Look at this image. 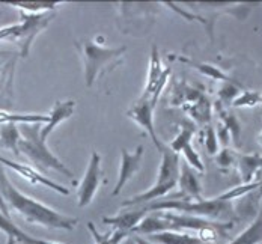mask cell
<instances>
[{
    "mask_svg": "<svg viewBox=\"0 0 262 244\" xmlns=\"http://www.w3.org/2000/svg\"><path fill=\"white\" fill-rule=\"evenodd\" d=\"M0 193L9 211L11 210L17 211L27 223L39 225L49 229H63V231H73L79 223L76 217L62 214L47 207L46 204L35 201L26 196L25 193H21L8 180L2 166H0Z\"/></svg>",
    "mask_w": 262,
    "mask_h": 244,
    "instance_id": "1",
    "label": "cell"
},
{
    "mask_svg": "<svg viewBox=\"0 0 262 244\" xmlns=\"http://www.w3.org/2000/svg\"><path fill=\"white\" fill-rule=\"evenodd\" d=\"M74 44L83 60L86 87H92L100 77L112 73L124 63L127 47H105L92 39H83Z\"/></svg>",
    "mask_w": 262,
    "mask_h": 244,
    "instance_id": "2",
    "label": "cell"
},
{
    "mask_svg": "<svg viewBox=\"0 0 262 244\" xmlns=\"http://www.w3.org/2000/svg\"><path fill=\"white\" fill-rule=\"evenodd\" d=\"M18 130L21 136L18 142V152L26 157L32 167H38L41 170H56L67 178L74 180L73 170L60 162L49 149L47 142L41 139V124H18Z\"/></svg>",
    "mask_w": 262,
    "mask_h": 244,
    "instance_id": "3",
    "label": "cell"
},
{
    "mask_svg": "<svg viewBox=\"0 0 262 244\" xmlns=\"http://www.w3.org/2000/svg\"><path fill=\"white\" fill-rule=\"evenodd\" d=\"M161 152V162L158 167L157 180L152 184L151 189H148L143 193H139L133 197H128L122 202V207H134V205H146L157 199L164 197L169 191L178 186L180 178V156L170 151L167 145L163 146Z\"/></svg>",
    "mask_w": 262,
    "mask_h": 244,
    "instance_id": "4",
    "label": "cell"
},
{
    "mask_svg": "<svg viewBox=\"0 0 262 244\" xmlns=\"http://www.w3.org/2000/svg\"><path fill=\"white\" fill-rule=\"evenodd\" d=\"M169 104L172 107H181L199 125L205 127L211 124L212 103L208 95L187 81H172Z\"/></svg>",
    "mask_w": 262,
    "mask_h": 244,
    "instance_id": "5",
    "label": "cell"
},
{
    "mask_svg": "<svg viewBox=\"0 0 262 244\" xmlns=\"http://www.w3.org/2000/svg\"><path fill=\"white\" fill-rule=\"evenodd\" d=\"M21 21L18 25L2 27L0 29V42H11L17 44L20 49V56L27 57L30 54L32 44L35 38L46 30L54 18L52 12L44 14H25L20 12Z\"/></svg>",
    "mask_w": 262,
    "mask_h": 244,
    "instance_id": "6",
    "label": "cell"
},
{
    "mask_svg": "<svg viewBox=\"0 0 262 244\" xmlns=\"http://www.w3.org/2000/svg\"><path fill=\"white\" fill-rule=\"evenodd\" d=\"M172 71L167 65H164L157 46L154 44L151 49V56H149V68H148V77L145 87L140 94V98H145L151 101L154 106H157L160 95L166 89L167 83L170 81Z\"/></svg>",
    "mask_w": 262,
    "mask_h": 244,
    "instance_id": "7",
    "label": "cell"
},
{
    "mask_svg": "<svg viewBox=\"0 0 262 244\" xmlns=\"http://www.w3.org/2000/svg\"><path fill=\"white\" fill-rule=\"evenodd\" d=\"M101 178H103L101 156L97 151H92L91 160H89V164H88L86 172H84V176L81 178L79 190H77V204H79L80 208L91 205V202L94 201L97 191L100 189Z\"/></svg>",
    "mask_w": 262,
    "mask_h": 244,
    "instance_id": "8",
    "label": "cell"
},
{
    "mask_svg": "<svg viewBox=\"0 0 262 244\" xmlns=\"http://www.w3.org/2000/svg\"><path fill=\"white\" fill-rule=\"evenodd\" d=\"M154 110H156V106L151 101L139 97L137 101L127 108L125 115L148 135V137L152 140V143L156 145L158 151H161L164 143L160 140L157 130H156V125H154Z\"/></svg>",
    "mask_w": 262,
    "mask_h": 244,
    "instance_id": "9",
    "label": "cell"
},
{
    "mask_svg": "<svg viewBox=\"0 0 262 244\" xmlns=\"http://www.w3.org/2000/svg\"><path fill=\"white\" fill-rule=\"evenodd\" d=\"M18 56L12 52H0V107L14 103V77Z\"/></svg>",
    "mask_w": 262,
    "mask_h": 244,
    "instance_id": "10",
    "label": "cell"
},
{
    "mask_svg": "<svg viewBox=\"0 0 262 244\" xmlns=\"http://www.w3.org/2000/svg\"><path fill=\"white\" fill-rule=\"evenodd\" d=\"M0 166H2V167L5 166V167L12 169L14 172H17L20 176H23L25 180H27V181H29V183H32V184L44 186V187L54 190L56 193L63 194V196H68V194H70V190L67 189V187H63V186H60V184H57V183L52 181L50 178H47L46 175H42L39 170H36L35 167H32L30 164L15 163V162H12V160H8L6 157H2V156H0Z\"/></svg>",
    "mask_w": 262,
    "mask_h": 244,
    "instance_id": "11",
    "label": "cell"
},
{
    "mask_svg": "<svg viewBox=\"0 0 262 244\" xmlns=\"http://www.w3.org/2000/svg\"><path fill=\"white\" fill-rule=\"evenodd\" d=\"M142 157H143V145H139L136 148V151H127V149H121V163H119V173H118V181L116 186L112 191V196H118L125 184L130 181L131 178L139 172L140 164H142Z\"/></svg>",
    "mask_w": 262,
    "mask_h": 244,
    "instance_id": "12",
    "label": "cell"
},
{
    "mask_svg": "<svg viewBox=\"0 0 262 244\" xmlns=\"http://www.w3.org/2000/svg\"><path fill=\"white\" fill-rule=\"evenodd\" d=\"M74 112H76V101H73V100L56 101L53 104V108L50 110V113H49V122L44 124L41 127V130H39L41 139L47 142L49 136L54 131V128L57 125H60L62 122H65L67 119H70Z\"/></svg>",
    "mask_w": 262,
    "mask_h": 244,
    "instance_id": "13",
    "label": "cell"
},
{
    "mask_svg": "<svg viewBox=\"0 0 262 244\" xmlns=\"http://www.w3.org/2000/svg\"><path fill=\"white\" fill-rule=\"evenodd\" d=\"M149 213H146V210L142 207L139 210H131L125 213H119L113 217H103V223L113 226L115 231H121L125 234H133V229L148 216Z\"/></svg>",
    "mask_w": 262,
    "mask_h": 244,
    "instance_id": "14",
    "label": "cell"
},
{
    "mask_svg": "<svg viewBox=\"0 0 262 244\" xmlns=\"http://www.w3.org/2000/svg\"><path fill=\"white\" fill-rule=\"evenodd\" d=\"M178 186L181 190L183 199H202V187L201 181L198 176V172L191 169L187 163L181 164L180 167V178H178Z\"/></svg>",
    "mask_w": 262,
    "mask_h": 244,
    "instance_id": "15",
    "label": "cell"
},
{
    "mask_svg": "<svg viewBox=\"0 0 262 244\" xmlns=\"http://www.w3.org/2000/svg\"><path fill=\"white\" fill-rule=\"evenodd\" d=\"M238 172L241 175L243 184H252L255 183L256 175L262 169L261 154H238L236 157Z\"/></svg>",
    "mask_w": 262,
    "mask_h": 244,
    "instance_id": "16",
    "label": "cell"
},
{
    "mask_svg": "<svg viewBox=\"0 0 262 244\" xmlns=\"http://www.w3.org/2000/svg\"><path fill=\"white\" fill-rule=\"evenodd\" d=\"M0 231L6 234V237L14 238L17 243L21 244H62L56 243V241H49V240H41V238H35L32 235L26 234L25 231H21L9 217H6L0 211Z\"/></svg>",
    "mask_w": 262,
    "mask_h": 244,
    "instance_id": "17",
    "label": "cell"
},
{
    "mask_svg": "<svg viewBox=\"0 0 262 244\" xmlns=\"http://www.w3.org/2000/svg\"><path fill=\"white\" fill-rule=\"evenodd\" d=\"M148 240L156 244H205L199 240L198 235L178 231H163L152 235H148Z\"/></svg>",
    "mask_w": 262,
    "mask_h": 244,
    "instance_id": "18",
    "label": "cell"
},
{
    "mask_svg": "<svg viewBox=\"0 0 262 244\" xmlns=\"http://www.w3.org/2000/svg\"><path fill=\"white\" fill-rule=\"evenodd\" d=\"M214 108L219 115V124H222L231 135V139L235 142L236 145H239V137H241V125L238 122L234 113H231L226 106H223L222 103H215Z\"/></svg>",
    "mask_w": 262,
    "mask_h": 244,
    "instance_id": "19",
    "label": "cell"
},
{
    "mask_svg": "<svg viewBox=\"0 0 262 244\" xmlns=\"http://www.w3.org/2000/svg\"><path fill=\"white\" fill-rule=\"evenodd\" d=\"M262 243V205L256 218L229 244H261Z\"/></svg>",
    "mask_w": 262,
    "mask_h": 244,
    "instance_id": "20",
    "label": "cell"
},
{
    "mask_svg": "<svg viewBox=\"0 0 262 244\" xmlns=\"http://www.w3.org/2000/svg\"><path fill=\"white\" fill-rule=\"evenodd\" d=\"M181 62L193 66L194 70H198L202 76H207L212 80H219L223 81V83H235V84H239L238 81L234 80L232 77H229L226 73L222 71V68H217L215 65H211V63H205V62H196V60H191V59H185V57H178Z\"/></svg>",
    "mask_w": 262,
    "mask_h": 244,
    "instance_id": "21",
    "label": "cell"
},
{
    "mask_svg": "<svg viewBox=\"0 0 262 244\" xmlns=\"http://www.w3.org/2000/svg\"><path fill=\"white\" fill-rule=\"evenodd\" d=\"M20 139H21V136H20V130H18V124L8 122V124L0 125V146L12 151L15 156H20V152H18Z\"/></svg>",
    "mask_w": 262,
    "mask_h": 244,
    "instance_id": "22",
    "label": "cell"
},
{
    "mask_svg": "<svg viewBox=\"0 0 262 244\" xmlns=\"http://www.w3.org/2000/svg\"><path fill=\"white\" fill-rule=\"evenodd\" d=\"M47 124L49 115H36V113H11L0 108V125L2 124Z\"/></svg>",
    "mask_w": 262,
    "mask_h": 244,
    "instance_id": "23",
    "label": "cell"
},
{
    "mask_svg": "<svg viewBox=\"0 0 262 244\" xmlns=\"http://www.w3.org/2000/svg\"><path fill=\"white\" fill-rule=\"evenodd\" d=\"M8 5L17 8L20 12L25 14H44L54 11L57 6L62 5V2H11Z\"/></svg>",
    "mask_w": 262,
    "mask_h": 244,
    "instance_id": "24",
    "label": "cell"
},
{
    "mask_svg": "<svg viewBox=\"0 0 262 244\" xmlns=\"http://www.w3.org/2000/svg\"><path fill=\"white\" fill-rule=\"evenodd\" d=\"M88 229L92 234L95 244H121L125 238L130 237V234H125V232H121V231H115V229L107 232V234H100L92 221L88 223Z\"/></svg>",
    "mask_w": 262,
    "mask_h": 244,
    "instance_id": "25",
    "label": "cell"
},
{
    "mask_svg": "<svg viewBox=\"0 0 262 244\" xmlns=\"http://www.w3.org/2000/svg\"><path fill=\"white\" fill-rule=\"evenodd\" d=\"M194 136H196V128L194 127H191V125L181 127L180 131H178V135L175 136V139L172 140V143L167 145V146L170 148V151H173L175 154L180 156L183 152L184 146L188 145V143H191V140H193Z\"/></svg>",
    "mask_w": 262,
    "mask_h": 244,
    "instance_id": "26",
    "label": "cell"
},
{
    "mask_svg": "<svg viewBox=\"0 0 262 244\" xmlns=\"http://www.w3.org/2000/svg\"><path fill=\"white\" fill-rule=\"evenodd\" d=\"M199 139L202 140L205 149L208 151L210 156H217L219 152V139H217V133H215V128L212 125H205L202 127V131L199 135Z\"/></svg>",
    "mask_w": 262,
    "mask_h": 244,
    "instance_id": "27",
    "label": "cell"
},
{
    "mask_svg": "<svg viewBox=\"0 0 262 244\" xmlns=\"http://www.w3.org/2000/svg\"><path fill=\"white\" fill-rule=\"evenodd\" d=\"M262 95L255 91H241L232 101V107H255L261 104Z\"/></svg>",
    "mask_w": 262,
    "mask_h": 244,
    "instance_id": "28",
    "label": "cell"
},
{
    "mask_svg": "<svg viewBox=\"0 0 262 244\" xmlns=\"http://www.w3.org/2000/svg\"><path fill=\"white\" fill-rule=\"evenodd\" d=\"M181 154H184L185 163H187L191 169H194L196 172H201V173H204V172H205L204 162H202V159H201L199 152L196 151V148L193 146V143L185 145Z\"/></svg>",
    "mask_w": 262,
    "mask_h": 244,
    "instance_id": "29",
    "label": "cell"
},
{
    "mask_svg": "<svg viewBox=\"0 0 262 244\" xmlns=\"http://www.w3.org/2000/svg\"><path fill=\"white\" fill-rule=\"evenodd\" d=\"M236 157H238V154H236L235 151H232V149H229V148H223L220 152H217V156H215V163L219 164L220 169H228V167H231L234 163L236 164Z\"/></svg>",
    "mask_w": 262,
    "mask_h": 244,
    "instance_id": "30",
    "label": "cell"
},
{
    "mask_svg": "<svg viewBox=\"0 0 262 244\" xmlns=\"http://www.w3.org/2000/svg\"><path fill=\"white\" fill-rule=\"evenodd\" d=\"M133 240H134V243L136 244H156V243H152V241H149L148 238L140 237V235H133Z\"/></svg>",
    "mask_w": 262,
    "mask_h": 244,
    "instance_id": "31",
    "label": "cell"
},
{
    "mask_svg": "<svg viewBox=\"0 0 262 244\" xmlns=\"http://www.w3.org/2000/svg\"><path fill=\"white\" fill-rule=\"evenodd\" d=\"M121 244H136V243H134L133 237H128V238H125V240H124Z\"/></svg>",
    "mask_w": 262,
    "mask_h": 244,
    "instance_id": "32",
    "label": "cell"
},
{
    "mask_svg": "<svg viewBox=\"0 0 262 244\" xmlns=\"http://www.w3.org/2000/svg\"><path fill=\"white\" fill-rule=\"evenodd\" d=\"M5 244H17V241H15L14 238H9V237H8V238H6V243Z\"/></svg>",
    "mask_w": 262,
    "mask_h": 244,
    "instance_id": "33",
    "label": "cell"
},
{
    "mask_svg": "<svg viewBox=\"0 0 262 244\" xmlns=\"http://www.w3.org/2000/svg\"><path fill=\"white\" fill-rule=\"evenodd\" d=\"M259 140H261V143H262V131H261V135H259Z\"/></svg>",
    "mask_w": 262,
    "mask_h": 244,
    "instance_id": "34",
    "label": "cell"
},
{
    "mask_svg": "<svg viewBox=\"0 0 262 244\" xmlns=\"http://www.w3.org/2000/svg\"><path fill=\"white\" fill-rule=\"evenodd\" d=\"M261 104H262V101H261Z\"/></svg>",
    "mask_w": 262,
    "mask_h": 244,
    "instance_id": "35",
    "label": "cell"
}]
</instances>
